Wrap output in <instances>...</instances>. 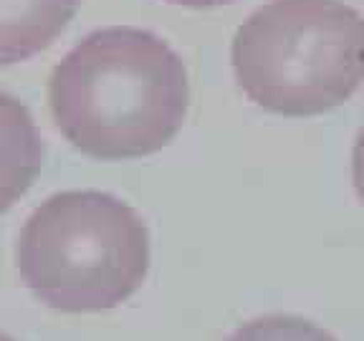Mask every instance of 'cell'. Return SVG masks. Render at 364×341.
Wrapping results in <instances>:
<instances>
[{
    "mask_svg": "<svg viewBox=\"0 0 364 341\" xmlns=\"http://www.w3.org/2000/svg\"><path fill=\"white\" fill-rule=\"evenodd\" d=\"M48 104L58 131L86 157H149L185 124L188 71L159 36L114 26L86 36L53 68Z\"/></svg>",
    "mask_w": 364,
    "mask_h": 341,
    "instance_id": "obj_1",
    "label": "cell"
},
{
    "mask_svg": "<svg viewBox=\"0 0 364 341\" xmlns=\"http://www.w3.org/2000/svg\"><path fill=\"white\" fill-rule=\"evenodd\" d=\"M16 266L36 301L61 313H102L142 288L149 230L124 200L68 190L41 202L16 243Z\"/></svg>",
    "mask_w": 364,
    "mask_h": 341,
    "instance_id": "obj_2",
    "label": "cell"
},
{
    "mask_svg": "<svg viewBox=\"0 0 364 341\" xmlns=\"http://www.w3.org/2000/svg\"><path fill=\"white\" fill-rule=\"evenodd\" d=\"M243 94L281 117H316L364 81V18L341 0H271L233 40Z\"/></svg>",
    "mask_w": 364,
    "mask_h": 341,
    "instance_id": "obj_3",
    "label": "cell"
},
{
    "mask_svg": "<svg viewBox=\"0 0 364 341\" xmlns=\"http://www.w3.org/2000/svg\"><path fill=\"white\" fill-rule=\"evenodd\" d=\"M43 159L46 144L33 114L21 99L0 91V215L33 188Z\"/></svg>",
    "mask_w": 364,
    "mask_h": 341,
    "instance_id": "obj_4",
    "label": "cell"
},
{
    "mask_svg": "<svg viewBox=\"0 0 364 341\" xmlns=\"http://www.w3.org/2000/svg\"><path fill=\"white\" fill-rule=\"evenodd\" d=\"M79 0H0V66L26 61L53 43Z\"/></svg>",
    "mask_w": 364,
    "mask_h": 341,
    "instance_id": "obj_5",
    "label": "cell"
},
{
    "mask_svg": "<svg viewBox=\"0 0 364 341\" xmlns=\"http://www.w3.org/2000/svg\"><path fill=\"white\" fill-rule=\"evenodd\" d=\"M225 341H339L324 326L294 313H268L240 324Z\"/></svg>",
    "mask_w": 364,
    "mask_h": 341,
    "instance_id": "obj_6",
    "label": "cell"
},
{
    "mask_svg": "<svg viewBox=\"0 0 364 341\" xmlns=\"http://www.w3.org/2000/svg\"><path fill=\"white\" fill-rule=\"evenodd\" d=\"M352 182L354 190H357L359 202L364 205V126L359 129L357 142H354L352 149Z\"/></svg>",
    "mask_w": 364,
    "mask_h": 341,
    "instance_id": "obj_7",
    "label": "cell"
},
{
    "mask_svg": "<svg viewBox=\"0 0 364 341\" xmlns=\"http://www.w3.org/2000/svg\"><path fill=\"white\" fill-rule=\"evenodd\" d=\"M167 3H175V6H185V8H215V6H225V3H233V0H167Z\"/></svg>",
    "mask_w": 364,
    "mask_h": 341,
    "instance_id": "obj_8",
    "label": "cell"
},
{
    "mask_svg": "<svg viewBox=\"0 0 364 341\" xmlns=\"http://www.w3.org/2000/svg\"><path fill=\"white\" fill-rule=\"evenodd\" d=\"M0 341H16V339H13V336H8V334H3V331H0Z\"/></svg>",
    "mask_w": 364,
    "mask_h": 341,
    "instance_id": "obj_9",
    "label": "cell"
}]
</instances>
